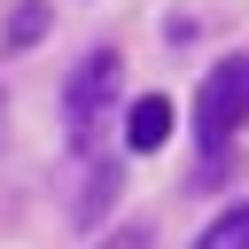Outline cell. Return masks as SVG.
Wrapping results in <instances>:
<instances>
[{
  "instance_id": "6da1fadb",
  "label": "cell",
  "mask_w": 249,
  "mask_h": 249,
  "mask_svg": "<svg viewBox=\"0 0 249 249\" xmlns=\"http://www.w3.org/2000/svg\"><path fill=\"white\" fill-rule=\"evenodd\" d=\"M249 124V54H226L195 93V140L202 156H226V140Z\"/></svg>"
},
{
  "instance_id": "7a4b0ae2",
  "label": "cell",
  "mask_w": 249,
  "mask_h": 249,
  "mask_svg": "<svg viewBox=\"0 0 249 249\" xmlns=\"http://www.w3.org/2000/svg\"><path fill=\"white\" fill-rule=\"evenodd\" d=\"M117 78H124V54H117V47H86V54H78V70L62 78V124H70V140H78V148H86V140H93V124L109 117Z\"/></svg>"
},
{
  "instance_id": "3957f363",
  "label": "cell",
  "mask_w": 249,
  "mask_h": 249,
  "mask_svg": "<svg viewBox=\"0 0 249 249\" xmlns=\"http://www.w3.org/2000/svg\"><path fill=\"white\" fill-rule=\"evenodd\" d=\"M163 140H171V101H163V93H140V101L124 109V148H132V156H156Z\"/></svg>"
},
{
  "instance_id": "277c9868",
  "label": "cell",
  "mask_w": 249,
  "mask_h": 249,
  "mask_svg": "<svg viewBox=\"0 0 249 249\" xmlns=\"http://www.w3.org/2000/svg\"><path fill=\"white\" fill-rule=\"evenodd\" d=\"M109 195H117V156H101V163H93V171H86V195H78V218H86V226H93V218H101V210H109Z\"/></svg>"
},
{
  "instance_id": "5b68a950",
  "label": "cell",
  "mask_w": 249,
  "mask_h": 249,
  "mask_svg": "<svg viewBox=\"0 0 249 249\" xmlns=\"http://www.w3.org/2000/svg\"><path fill=\"white\" fill-rule=\"evenodd\" d=\"M195 249H249V202H233V210H218V218H210V233H202Z\"/></svg>"
},
{
  "instance_id": "8992f818",
  "label": "cell",
  "mask_w": 249,
  "mask_h": 249,
  "mask_svg": "<svg viewBox=\"0 0 249 249\" xmlns=\"http://www.w3.org/2000/svg\"><path fill=\"white\" fill-rule=\"evenodd\" d=\"M39 31H47V0H16V16H8V47L23 54Z\"/></svg>"
},
{
  "instance_id": "52a82bcc",
  "label": "cell",
  "mask_w": 249,
  "mask_h": 249,
  "mask_svg": "<svg viewBox=\"0 0 249 249\" xmlns=\"http://www.w3.org/2000/svg\"><path fill=\"white\" fill-rule=\"evenodd\" d=\"M101 249H148V233H140V226H117V233H109Z\"/></svg>"
}]
</instances>
